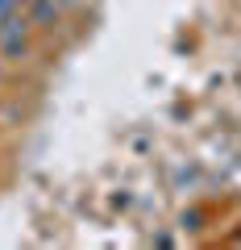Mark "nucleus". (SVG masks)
<instances>
[{
	"label": "nucleus",
	"mask_w": 241,
	"mask_h": 250,
	"mask_svg": "<svg viewBox=\"0 0 241 250\" xmlns=\"http://www.w3.org/2000/svg\"><path fill=\"white\" fill-rule=\"evenodd\" d=\"M0 50L9 54V59H21V54L29 50V42H25V21H17L13 13L0 21Z\"/></svg>",
	"instance_id": "1"
}]
</instances>
